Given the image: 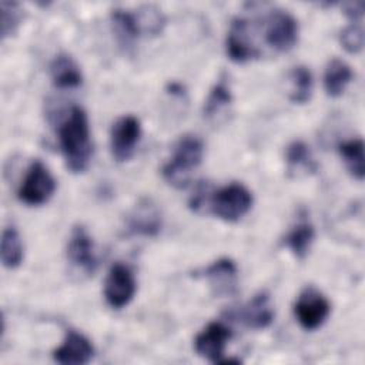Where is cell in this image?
I'll list each match as a JSON object with an SVG mask.
<instances>
[{
    "instance_id": "cell-1",
    "label": "cell",
    "mask_w": 365,
    "mask_h": 365,
    "mask_svg": "<svg viewBox=\"0 0 365 365\" xmlns=\"http://www.w3.org/2000/svg\"><path fill=\"white\" fill-rule=\"evenodd\" d=\"M58 141L67 168L73 173H83L90 163L93 148L87 114L81 107H71L58 127Z\"/></svg>"
},
{
    "instance_id": "cell-2",
    "label": "cell",
    "mask_w": 365,
    "mask_h": 365,
    "mask_svg": "<svg viewBox=\"0 0 365 365\" xmlns=\"http://www.w3.org/2000/svg\"><path fill=\"white\" fill-rule=\"evenodd\" d=\"M204 144L194 134L182 135L174 145L171 158L163 167L164 180L175 188H184L190 182L191 173L200 165Z\"/></svg>"
},
{
    "instance_id": "cell-3",
    "label": "cell",
    "mask_w": 365,
    "mask_h": 365,
    "mask_svg": "<svg viewBox=\"0 0 365 365\" xmlns=\"http://www.w3.org/2000/svg\"><path fill=\"white\" fill-rule=\"evenodd\" d=\"M210 210L214 215L224 221H238L252 205V195L250 190L240 184L231 182L210 197Z\"/></svg>"
},
{
    "instance_id": "cell-4",
    "label": "cell",
    "mask_w": 365,
    "mask_h": 365,
    "mask_svg": "<svg viewBox=\"0 0 365 365\" xmlns=\"http://www.w3.org/2000/svg\"><path fill=\"white\" fill-rule=\"evenodd\" d=\"M54 191L56 180L47 167L40 160H36L30 164L17 191V197L27 205H41L51 198Z\"/></svg>"
},
{
    "instance_id": "cell-5",
    "label": "cell",
    "mask_w": 365,
    "mask_h": 365,
    "mask_svg": "<svg viewBox=\"0 0 365 365\" xmlns=\"http://www.w3.org/2000/svg\"><path fill=\"white\" fill-rule=\"evenodd\" d=\"M298 40L295 17L282 9H272L265 17V41L277 51H288Z\"/></svg>"
},
{
    "instance_id": "cell-6",
    "label": "cell",
    "mask_w": 365,
    "mask_h": 365,
    "mask_svg": "<svg viewBox=\"0 0 365 365\" xmlns=\"http://www.w3.org/2000/svg\"><path fill=\"white\" fill-rule=\"evenodd\" d=\"M294 312L304 329L314 331L325 322L331 312V305L318 289L307 287L299 294L294 305Z\"/></svg>"
},
{
    "instance_id": "cell-7",
    "label": "cell",
    "mask_w": 365,
    "mask_h": 365,
    "mask_svg": "<svg viewBox=\"0 0 365 365\" xmlns=\"http://www.w3.org/2000/svg\"><path fill=\"white\" fill-rule=\"evenodd\" d=\"M141 124L135 115H123L111 127L110 131V148L117 161H127L140 140Z\"/></svg>"
},
{
    "instance_id": "cell-8",
    "label": "cell",
    "mask_w": 365,
    "mask_h": 365,
    "mask_svg": "<svg viewBox=\"0 0 365 365\" xmlns=\"http://www.w3.org/2000/svg\"><path fill=\"white\" fill-rule=\"evenodd\" d=\"M135 294V279L131 269L121 262H115L104 282V298L111 308L125 307Z\"/></svg>"
},
{
    "instance_id": "cell-9",
    "label": "cell",
    "mask_w": 365,
    "mask_h": 365,
    "mask_svg": "<svg viewBox=\"0 0 365 365\" xmlns=\"http://www.w3.org/2000/svg\"><path fill=\"white\" fill-rule=\"evenodd\" d=\"M231 338V329L222 322H210L194 341L195 351L200 356L218 364L224 355L227 342Z\"/></svg>"
},
{
    "instance_id": "cell-10",
    "label": "cell",
    "mask_w": 365,
    "mask_h": 365,
    "mask_svg": "<svg viewBox=\"0 0 365 365\" xmlns=\"http://www.w3.org/2000/svg\"><path fill=\"white\" fill-rule=\"evenodd\" d=\"M67 258L80 271L93 274L97 267L93 240L83 225H76L71 230L67 244Z\"/></svg>"
},
{
    "instance_id": "cell-11",
    "label": "cell",
    "mask_w": 365,
    "mask_h": 365,
    "mask_svg": "<svg viewBox=\"0 0 365 365\" xmlns=\"http://www.w3.org/2000/svg\"><path fill=\"white\" fill-rule=\"evenodd\" d=\"M227 54L235 63H244L259 56V50L250 38V21L244 17H235L231 21L227 36Z\"/></svg>"
},
{
    "instance_id": "cell-12",
    "label": "cell",
    "mask_w": 365,
    "mask_h": 365,
    "mask_svg": "<svg viewBox=\"0 0 365 365\" xmlns=\"http://www.w3.org/2000/svg\"><path fill=\"white\" fill-rule=\"evenodd\" d=\"M125 228L130 235H143V237L157 235L161 230L160 210L150 198L141 200L128 214Z\"/></svg>"
},
{
    "instance_id": "cell-13",
    "label": "cell",
    "mask_w": 365,
    "mask_h": 365,
    "mask_svg": "<svg viewBox=\"0 0 365 365\" xmlns=\"http://www.w3.org/2000/svg\"><path fill=\"white\" fill-rule=\"evenodd\" d=\"M94 348L91 342L80 332L68 331L63 344L54 349L53 358L61 365H84L91 361Z\"/></svg>"
},
{
    "instance_id": "cell-14",
    "label": "cell",
    "mask_w": 365,
    "mask_h": 365,
    "mask_svg": "<svg viewBox=\"0 0 365 365\" xmlns=\"http://www.w3.org/2000/svg\"><path fill=\"white\" fill-rule=\"evenodd\" d=\"M235 317L244 325L252 329H264L269 327L274 319V309L269 302V295L265 292L257 294L235 314Z\"/></svg>"
},
{
    "instance_id": "cell-15",
    "label": "cell",
    "mask_w": 365,
    "mask_h": 365,
    "mask_svg": "<svg viewBox=\"0 0 365 365\" xmlns=\"http://www.w3.org/2000/svg\"><path fill=\"white\" fill-rule=\"evenodd\" d=\"M51 81L57 88H74L83 81L78 64L67 53L57 54L50 64Z\"/></svg>"
},
{
    "instance_id": "cell-16",
    "label": "cell",
    "mask_w": 365,
    "mask_h": 365,
    "mask_svg": "<svg viewBox=\"0 0 365 365\" xmlns=\"http://www.w3.org/2000/svg\"><path fill=\"white\" fill-rule=\"evenodd\" d=\"M202 275L217 288V294H230L235 287L237 265L230 258H221L207 267Z\"/></svg>"
},
{
    "instance_id": "cell-17",
    "label": "cell",
    "mask_w": 365,
    "mask_h": 365,
    "mask_svg": "<svg viewBox=\"0 0 365 365\" xmlns=\"http://www.w3.org/2000/svg\"><path fill=\"white\" fill-rule=\"evenodd\" d=\"M351 78H352L351 67L339 58H332L327 64L325 74H324V86H325L327 94L329 97H339L345 91Z\"/></svg>"
},
{
    "instance_id": "cell-18",
    "label": "cell",
    "mask_w": 365,
    "mask_h": 365,
    "mask_svg": "<svg viewBox=\"0 0 365 365\" xmlns=\"http://www.w3.org/2000/svg\"><path fill=\"white\" fill-rule=\"evenodd\" d=\"M111 20L123 46H131L143 34L135 13L130 10L114 9L111 11Z\"/></svg>"
},
{
    "instance_id": "cell-19",
    "label": "cell",
    "mask_w": 365,
    "mask_h": 365,
    "mask_svg": "<svg viewBox=\"0 0 365 365\" xmlns=\"http://www.w3.org/2000/svg\"><path fill=\"white\" fill-rule=\"evenodd\" d=\"M315 231L311 222L302 220L297 222L285 237V245L292 251L297 258H304L314 241Z\"/></svg>"
},
{
    "instance_id": "cell-20",
    "label": "cell",
    "mask_w": 365,
    "mask_h": 365,
    "mask_svg": "<svg viewBox=\"0 0 365 365\" xmlns=\"http://www.w3.org/2000/svg\"><path fill=\"white\" fill-rule=\"evenodd\" d=\"M339 154L349 171V174L356 180H364V141L362 138H351L344 141L338 147Z\"/></svg>"
},
{
    "instance_id": "cell-21",
    "label": "cell",
    "mask_w": 365,
    "mask_h": 365,
    "mask_svg": "<svg viewBox=\"0 0 365 365\" xmlns=\"http://www.w3.org/2000/svg\"><path fill=\"white\" fill-rule=\"evenodd\" d=\"M1 262L6 268H16L23 259V242L14 227L4 228L1 234Z\"/></svg>"
},
{
    "instance_id": "cell-22",
    "label": "cell",
    "mask_w": 365,
    "mask_h": 365,
    "mask_svg": "<svg viewBox=\"0 0 365 365\" xmlns=\"http://www.w3.org/2000/svg\"><path fill=\"white\" fill-rule=\"evenodd\" d=\"M289 78L292 83V90L289 100L295 104H305L309 101L312 94V76L305 66H297L291 70Z\"/></svg>"
},
{
    "instance_id": "cell-23",
    "label": "cell",
    "mask_w": 365,
    "mask_h": 365,
    "mask_svg": "<svg viewBox=\"0 0 365 365\" xmlns=\"http://www.w3.org/2000/svg\"><path fill=\"white\" fill-rule=\"evenodd\" d=\"M285 160H287L288 168L291 171L304 170V171L314 173L318 168L315 160L312 158V154H311L308 145L302 141H292L287 147Z\"/></svg>"
},
{
    "instance_id": "cell-24",
    "label": "cell",
    "mask_w": 365,
    "mask_h": 365,
    "mask_svg": "<svg viewBox=\"0 0 365 365\" xmlns=\"http://www.w3.org/2000/svg\"><path fill=\"white\" fill-rule=\"evenodd\" d=\"M231 91L228 84L225 83V80H220L212 90L210 91L205 104H204V114L207 117H211L214 114H217L221 108L227 107L231 103Z\"/></svg>"
},
{
    "instance_id": "cell-25",
    "label": "cell",
    "mask_w": 365,
    "mask_h": 365,
    "mask_svg": "<svg viewBox=\"0 0 365 365\" xmlns=\"http://www.w3.org/2000/svg\"><path fill=\"white\" fill-rule=\"evenodd\" d=\"M21 21V9L16 1H0V26L1 38L11 36Z\"/></svg>"
},
{
    "instance_id": "cell-26",
    "label": "cell",
    "mask_w": 365,
    "mask_h": 365,
    "mask_svg": "<svg viewBox=\"0 0 365 365\" xmlns=\"http://www.w3.org/2000/svg\"><path fill=\"white\" fill-rule=\"evenodd\" d=\"M339 41L348 53L361 51L364 46V31L361 24L358 21H352L346 26L339 34Z\"/></svg>"
},
{
    "instance_id": "cell-27",
    "label": "cell",
    "mask_w": 365,
    "mask_h": 365,
    "mask_svg": "<svg viewBox=\"0 0 365 365\" xmlns=\"http://www.w3.org/2000/svg\"><path fill=\"white\" fill-rule=\"evenodd\" d=\"M364 7L365 3L364 1H351V3H345L344 4V13L352 20V21H358L362 14H364Z\"/></svg>"
}]
</instances>
